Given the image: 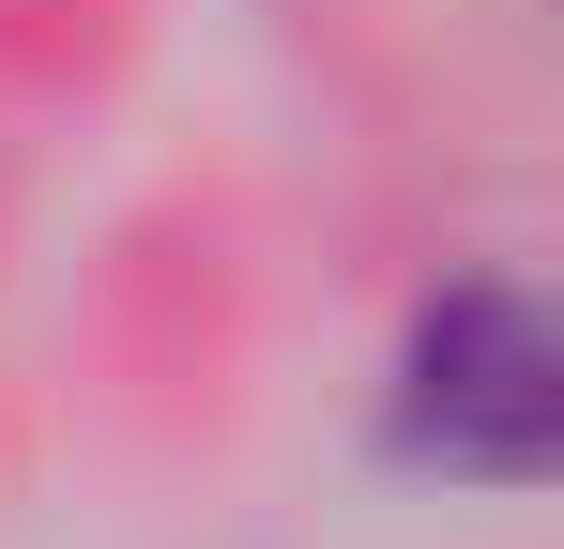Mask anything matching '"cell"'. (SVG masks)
I'll return each mask as SVG.
<instances>
[{"mask_svg":"<svg viewBox=\"0 0 564 549\" xmlns=\"http://www.w3.org/2000/svg\"><path fill=\"white\" fill-rule=\"evenodd\" d=\"M412 428L503 473H564V321L550 305H458L412 366Z\"/></svg>","mask_w":564,"mask_h":549,"instance_id":"cell-1","label":"cell"}]
</instances>
